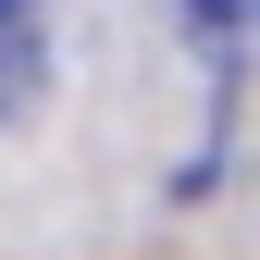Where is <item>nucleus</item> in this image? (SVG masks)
Masks as SVG:
<instances>
[{
  "instance_id": "obj_1",
  "label": "nucleus",
  "mask_w": 260,
  "mask_h": 260,
  "mask_svg": "<svg viewBox=\"0 0 260 260\" xmlns=\"http://www.w3.org/2000/svg\"><path fill=\"white\" fill-rule=\"evenodd\" d=\"M38 87V0H0V112Z\"/></svg>"
},
{
  "instance_id": "obj_2",
  "label": "nucleus",
  "mask_w": 260,
  "mask_h": 260,
  "mask_svg": "<svg viewBox=\"0 0 260 260\" xmlns=\"http://www.w3.org/2000/svg\"><path fill=\"white\" fill-rule=\"evenodd\" d=\"M199 38H260V0H174Z\"/></svg>"
}]
</instances>
